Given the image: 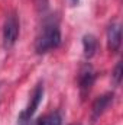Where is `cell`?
<instances>
[{
  "label": "cell",
  "mask_w": 123,
  "mask_h": 125,
  "mask_svg": "<svg viewBox=\"0 0 123 125\" xmlns=\"http://www.w3.org/2000/svg\"><path fill=\"white\" fill-rule=\"evenodd\" d=\"M62 36H61V29L58 26L57 22L51 21L46 22L42 32L39 33V36L36 38L35 42V50L38 54H45L51 50H55L61 45Z\"/></svg>",
  "instance_id": "obj_1"
},
{
  "label": "cell",
  "mask_w": 123,
  "mask_h": 125,
  "mask_svg": "<svg viewBox=\"0 0 123 125\" xmlns=\"http://www.w3.org/2000/svg\"><path fill=\"white\" fill-rule=\"evenodd\" d=\"M19 36V19L18 15L13 12L10 13L3 25V45L4 48H12Z\"/></svg>",
  "instance_id": "obj_2"
},
{
  "label": "cell",
  "mask_w": 123,
  "mask_h": 125,
  "mask_svg": "<svg viewBox=\"0 0 123 125\" xmlns=\"http://www.w3.org/2000/svg\"><path fill=\"white\" fill-rule=\"evenodd\" d=\"M96 82V71L90 64H84L80 70V74H78V87H80V92L83 99L90 93L93 84Z\"/></svg>",
  "instance_id": "obj_3"
},
{
  "label": "cell",
  "mask_w": 123,
  "mask_h": 125,
  "mask_svg": "<svg viewBox=\"0 0 123 125\" xmlns=\"http://www.w3.org/2000/svg\"><path fill=\"white\" fill-rule=\"evenodd\" d=\"M42 97H44V86H42V84H38V86L35 87L33 93H32L29 105H28L26 109L19 115V118H20V119H31L32 116H33V114L36 112L39 103L42 102Z\"/></svg>",
  "instance_id": "obj_4"
},
{
  "label": "cell",
  "mask_w": 123,
  "mask_h": 125,
  "mask_svg": "<svg viewBox=\"0 0 123 125\" xmlns=\"http://www.w3.org/2000/svg\"><path fill=\"white\" fill-rule=\"evenodd\" d=\"M107 45L112 52H119L122 47V28L119 23H112L107 28Z\"/></svg>",
  "instance_id": "obj_5"
},
{
  "label": "cell",
  "mask_w": 123,
  "mask_h": 125,
  "mask_svg": "<svg viewBox=\"0 0 123 125\" xmlns=\"http://www.w3.org/2000/svg\"><path fill=\"white\" fill-rule=\"evenodd\" d=\"M113 97L114 94L113 93H104L101 96H98L94 102H93V106H91V114H93V121H96L100 115L104 114V111L110 106V103L113 102Z\"/></svg>",
  "instance_id": "obj_6"
},
{
  "label": "cell",
  "mask_w": 123,
  "mask_h": 125,
  "mask_svg": "<svg viewBox=\"0 0 123 125\" xmlns=\"http://www.w3.org/2000/svg\"><path fill=\"white\" fill-rule=\"evenodd\" d=\"M83 48H84V57L86 58H93L97 52V48H98V42H97V38L88 33V35H84L83 36Z\"/></svg>",
  "instance_id": "obj_7"
},
{
  "label": "cell",
  "mask_w": 123,
  "mask_h": 125,
  "mask_svg": "<svg viewBox=\"0 0 123 125\" xmlns=\"http://www.w3.org/2000/svg\"><path fill=\"white\" fill-rule=\"evenodd\" d=\"M36 124L38 125H62V118L58 112H52V114L41 116L36 121Z\"/></svg>",
  "instance_id": "obj_8"
},
{
  "label": "cell",
  "mask_w": 123,
  "mask_h": 125,
  "mask_svg": "<svg viewBox=\"0 0 123 125\" xmlns=\"http://www.w3.org/2000/svg\"><path fill=\"white\" fill-rule=\"evenodd\" d=\"M113 80L116 83V86H119L122 83V61H119L114 67V71H113Z\"/></svg>",
  "instance_id": "obj_9"
},
{
  "label": "cell",
  "mask_w": 123,
  "mask_h": 125,
  "mask_svg": "<svg viewBox=\"0 0 123 125\" xmlns=\"http://www.w3.org/2000/svg\"><path fill=\"white\" fill-rule=\"evenodd\" d=\"M35 1H36V4L39 7H44V9L48 7V0H35Z\"/></svg>",
  "instance_id": "obj_10"
},
{
  "label": "cell",
  "mask_w": 123,
  "mask_h": 125,
  "mask_svg": "<svg viewBox=\"0 0 123 125\" xmlns=\"http://www.w3.org/2000/svg\"><path fill=\"white\" fill-rule=\"evenodd\" d=\"M19 125H38V124H33L32 119H20L19 118Z\"/></svg>",
  "instance_id": "obj_11"
},
{
  "label": "cell",
  "mask_w": 123,
  "mask_h": 125,
  "mask_svg": "<svg viewBox=\"0 0 123 125\" xmlns=\"http://www.w3.org/2000/svg\"><path fill=\"white\" fill-rule=\"evenodd\" d=\"M71 1H72V3H77V1H78V0H71Z\"/></svg>",
  "instance_id": "obj_12"
},
{
  "label": "cell",
  "mask_w": 123,
  "mask_h": 125,
  "mask_svg": "<svg viewBox=\"0 0 123 125\" xmlns=\"http://www.w3.org/2000/svg\"><path fill=\"white\" fill-rule=\"evenodd\" d=\"M72 125H80V124H72Z\"/></svg>",
  "instance_id": "obj_13"
}]
</instances>
